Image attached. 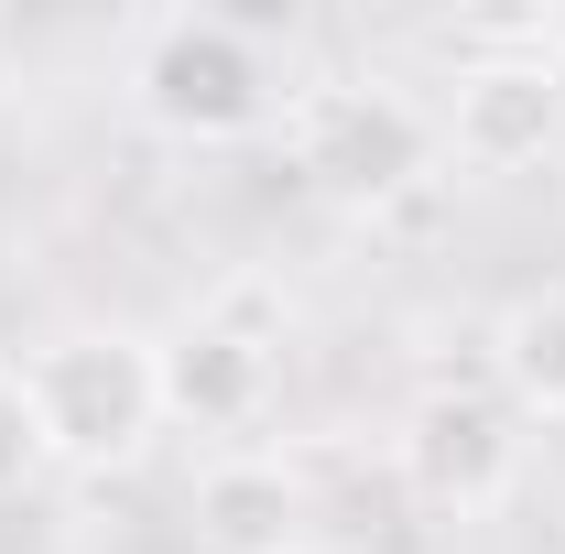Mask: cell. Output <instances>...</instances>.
I'll list each match as a JSON object with an SVG mask.
<instances>
[{
  "mask_svg": "<svg viewBox=\"0 0 565 554\" xmlns=\"http://www.w3.org/2000/svg\"><path fill=\"white\" fill-rule=\"evenodd\" d=\"M22 392H33V424L55 457H120L163 414V359L131 338H55L22 370Z\"/></svg>",
  "mask_w": 565,
  "mask_h": 554,
  "instance_id": "1",
  "label": "cell"
},
{
  "mask_svg": "<svg viewBox=\"0 0 565 554\" xmlns=\"http://www.w3.org/2000/svg\"><path fill=\"white\" fill-rule=\"evenodd\" d=\"M414 163H424V120L392 87H327L305 109V174L338 196H392Z\"/></svg>",
  "mask_w": 565,
  "mask_h": 554,
  "instance_id": "2",
  "label": "cell"
},
{
  "mask_svg": "<svg viewBox=\"0 0 565 554\" xmlns=\"http://www.w3.org/2000/svg\"><path fill=\"white\" fill-rule=\"evenodd\" d=\"M152 109L163 120H185V131H239L250 109H262V66H250V44H239V22H174L163 44H152Z\"/></svg>",
  "mask_w": 565,
  "mask_h": 554,
  "instance_id": "3",
  "label": "cell"
},
{
  "mask_svg": "<svg viewBox=\"0 0 565 554\" xmlns=\"http://www.w3.org/2000/svg\"><path fill=\"white\" fill-rule=\"evenodd\" d=\"M414 479L435 489V500H457V511L500 500V489H511V435H500V414H490V403H424Z\"/></svg>",
  "mask_w": 565,
  "mask_h": 554,
  "instance_id": "4",
  "label": "cell"
},
{
  "mask_svg": "<svg viewBox=\"0 0 565 554\" xmlns=\"http://www.w3.org/2000/svg\"><path fill=\"white\" fill-rule=\"evenodd\" d=\"M555 109H565V87H555V76L500 66V76H479V87L457 98V141H468L479 163H533V152L555 141Z\"/></svg>",
  "mask_w": 565,
  "mask_h": 554,
  "instance_id": "5",
  "label": "cell"
},
{
  "mask_svg": "<svg viewBox=\"0 0 565 554\" xmlns=\"http://www.w3.org/2000/svg\"><path fill=\"white\" fill-rule=\"evenodd\" d=\"M262 381H273V359L250 338H228V327H196V338L163 359V403L196 424H239L250 403H262Z\"/></svg>",
  "mask_w": 565,
  "mask_h": 554,
  "instance_id": "6",
  "label": "cell"
},
{
  "mask_svg": "<svg viewBox=\"0 0 565 554\" xmlns=\"http://www.w3.org/2000/svg\"><path fill=\"white\" fill-rule=\"evenodd\" d=\"M282 522H294V489L282 468H217L207 479V533L239 554H282Z\"/></svg>",
  "mask_w": 565,
  "mask_h": 554,
  "instance_id": "7",
  "label": "cell"
},
{
  "mask_svg": "<svg viewBox=\"0 0 565 554\" xmlns=\"http://www.w3.org/2000/svg\"><path fill=\"white\" fill-rule=\"evenodd\" d=\"M500 370H511V392H522V403L565 414V294H533V305L500 327Z\"/></svg>",
  "mask_w": 565,
  "mask_h": 554,
  "instance_id": "8",
  "label": "cell"
},
{
  "mask_svg": "<svg viewBox=\"0 0 565 554\" xmlns=\"http://www.w3.org/2000/svg\"><path fill=\"white\" fill-rule=\"evenodd\" d=\"M44 457V424H33V392L0 370V489H22V468Z\"/></svg>",
  "mask_w": 565,
  "mask_h": 554,
  "instance_id": "9",
  "label": "cell"
},
{
  "mask_svg": "<svg viewBox=\"0 0 565 554\" xmlns=\"http://www.w3.org/2000/svg\"><path fill=\"white\" fill-rule=\"evenodd\" d=\"M282 554H305V544H282Z\"/></svg>",
  "mask_w": 565,
  "mask_h": 554,
  "instance_id": "10",
  "label": "cell"
},
{
  "mask_svg": "<svg viewBox=\"0 0 565 554\" xmlns=\"http://www.w3.org/2000/svg\"><path fill=\"white\" fill-rule=\"evenodd\" d=\"M555 87H565V76H555Z\"/></svg>",
  "mask_w": 565,
  "mask_h": 554,
  "instance_id": "11",
  "label": "cell"
}]
</instances>
